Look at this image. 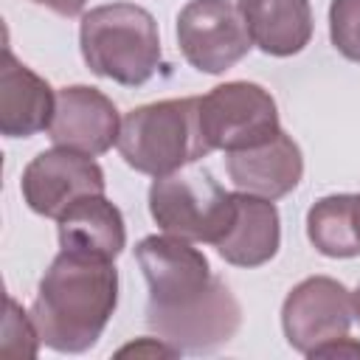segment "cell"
<instances>
[{"label":"cell","instance_id":"obj_9","mask_svg":"<svg viewBox=\"0 0 360 360\" xmlns=\"http://www.w3.org/2000/svg\"><path fill=\"white\" fill-rule=\"evenodd\" d=\"M104 172L101 166L82 152L73 149H45L39 152L22 172L20 191L25 205L48 219H59L79 197L104 194Z\"/></svg>","mask_w":360,"mask_h":360},{"label":"cell","instance_id":"obj_11","mask_svg":"<svg viewBox=\"0 0 360 360\" xmlns=\"http://www.w3.org/2000/svg\"><path fill=\"white\" fill-rule=\"evenodd\" d=\"M225 169L236 191H248L264 200H278L301 183L304 158L298 143L284 129H278L270 141L259 146L228 152Z\"/></svg>","mask_w":360,"mask_h":360},{"label":"cell","instance_id":"obj_23","mask_svg":"<svg viewBox=\"0 0 360 360\" xmlns=\"http://www.w3.org/2000/svg\"><path fill=\"white\" fill-rule=\"evenodd\" d=\"M357 208H360V194H357Z\"/></svg>","mask_w":360,"mask_h":360},{"label":"cell","instance_id":"obj_10","mask_svg":"<svg viewBox=\"0 0 360 360\" xmlns=\"http://www.w3.org/2000/svg\"><path fill=\"white\" fill-rule=\"evenodd\" d=\"M118 110L101 90L70 84L56 93V112L48 127L53 146L96 158L118 143Z\"/></svg>","mask_w":360,"mask_h":360},{"label":"cell","instance_id":"obj_16","mask_svg":"<svg viewBox=\"0 0 360 360\" xmlns=\"http://www.w3.org/2000/svg\"><path fill=\"white\" fill-rule=\"evenodd\" d=\"M307 236L329 259L360 256V208L357 194L321 197L307 211Z\"/></svg>","mask_w":360,"mask_h":360},{"label":"cell","instance_id":"obj_2","mask_svg":"<svg viewBox=\"0 0 360 360\" xmlns=\"http://www.w3.org/2000/svg\"><path fill=\"white\" fill-rule=\"evenodd\" d=\"M115 307V264L110 259L59 250L39 278L31 318L48 349L79 354L98 343Z\"/></svg>","mask_w":360,"mask_h":360},{"label":"cell","instance_id":"obj_12","mask_svg":"<svg viewBox=\"0 0 360 360\" xmlns=\"http://www.w3.org/2000/svg\"><path fill=\"white\" fill-rule=\"evenodd\" d=\"M56 112L53 87L25 68L11 48H3L0 65V132L6 138H31L51 127Z\"/></svg>","mask_w":360,"mask_h":360},{"label":"cell","instance_id":"obj_7","mask_svg":"<svg viewBox=\"0 0 360 360\" xmlns=\"http://www.w3.org/2000/svg\"><path fill=\"white\" fill-rule=\"evenodd\" d=\"M177 45L194 70L219 76L248 56L253 39L233 0H188L177 14Z\"/></svg>","mask_w":360,"mask_h":360},{"label":"cell","instance_id":"obj_5","mask_svg":"<svg viewBox=\"0 0 360 360\" xmlns=\"http://www.w3.org/2000/svg\"><path fill=\"white\" fill-rule=\"evenodd\" d=\"M149 214L163 233L217 245L233 219V194L208 169H180L155 177L149 186Z\"/></svg>","mask_w":360,"mask_h":360},{"label":"cell","instance_id":"obj_20","mask_svg":"<svg viewBox=\"0 0 360 360\" xmlns=\"http://www.w3.org/2000/svg\"><path fill=\"white\" fill-rule=\"evenodd\" d=\"M309 357H360V343L354 338L343 335V338H335V340L318 346Z\"/></svg>","mask_w":360,"mask_h":360},{"label":"cell","instance_id":"obj_21","mask_svg":"<svg viewBox=\"0 0 360 360\" xmlns=\"http://www.w3.org/2000/svg\"><path fill=\"white\" fill-rule=\"evenodd\" d=\"M31 3L51 8V11L59 14V17H76V14L84 11V3H87V0H31Z\"/></svg>","mask_w":360,"mask_h":360},{"label":"cell","instance_id":"obj_14","mask_svg":"<svg viewBox=\"0 0 360 360\" xmlns=\"http://www.w3.org/2000/svg\"><path fill=\"white\" fill-rule=\"evenodd\" d=\"M59 248L115 262L127 245V228L121 211L104 194L79 197L56 219Z\"/></svg>","mask_w":360,"mask_h":360},{"label":"cell","instance_id":"obj_22","mask_svg":"<svg viewBox=\"0 0 360 360\" xmlns=\"http://www.w3.org/2000/svg\"><path fill=\"white\" fill-rule=\"evenodd\" d=\"M352 309H354V321L360 323V284H357V290L352 292Z\"/></svg>","mask_w":360,"mask_h":360},{"label":"cell","instance_id":"obj_15","mask_svg":"<svg viewBox=\"0 0 360 360\" xmlns=\"http://www.w3.org/2000/svg\"><path fill=\"white\" fill-rule=\"evenodd\" d=\"M248 34L267 56H295L312 39L309 0H236Z\"/></svg>","mask_w":360,"mask_h":360},{"label":"cell","instance_id":"obj_6","mask_svg":"<svg viewBox=\"0 0 360 360\" xmlns=\"http://www.w3.org/2000/svg\"><path fill=\"white\" fill-rule=\"evenodd\" d=\"M200 127L211 152L250 149L281 129L276 98L256 82H225L200 96Z\"/></svg>","mask_w":360,"mask_h":360},{"label":"cell","instance_id":"obj_19","mask_svg":"<svg viewBox=\"0 0 360 360\" xmlns=\"http://www.w3.org/2000/svg\"><path fill=\"white\" fill-rule=\"evenodd\" d=\"M115 354H118V357L135 354V357H149V360H152V357H177L180 352H177L172 343H166L163 338H138V340L121 346Z\"/></svg>","mask_w":360,"mask_h":360},{"label":"cell","instance_id":"obj_17","mask_svg":"<svg viewBox=\"0 0 360 360\" xmlns=\"http://www.w3.org/2000/svg\"><path fill=\"white\" fill-rule=\"evenodd\" d=\"M39 332L37 323L31 318V312H25L14 298H6V321H3V340H0V352L8 357H37L39 352Z\"/></svg>","mask_w":360,"mask_h":360},{"label":"cell","instance_id":"obj_13","mask_svg":"<svg viewBox=\"0 0 360 360\" xmlns=\"http://www.w3.org/2000/svg\"><path fill=\"white\" fill-rule=\"evenodd\" d=\"M281 245V219L273 200L236 191L233 194V219L222 239L214 245L217 253L233 267H259L267 264Z\"/></svg>","mask_w":360,"mask_h":360},{"label":"cell","instance_id":"obj_1","mask_svg":"<svg viewBox=\"0 0 360 360\" xmlns=\"http://www.w3.org/2000/svg\"><path fill=\"white\" fill-rule=\"evenodd\" d=\"M135 262L149 287L146 326L180 354L214 352L239 332L236 295L188 239L146 236L135 245Z\"/></svg>","mask_w":360,"mask_h":360},{"label":"cell","instance_id":"obj_8","mask_svg":"<svg viewBox=\"0 0 360 360\" xmlns=\"http://www.w3.org/2000/svg\"><path fill=\"white\" fill-rule=\"evenodd\" d=\"M352 321H354L352 292L329 276L304 278L290 290L281 307L284 338L295 352L307 357L318 346L349 335Z\"/></svg>","mask_w":360,"mask_h":360},{"label":"cell","instance_id":"obj_4","mask_svg":"<svg viewBox=\"0 0 360 360\" xmlns=\"http://www.w3.org/2000/svg\"><path fill=\"white\" fill-rule=\"evenodd\" d=\"M115 146L141 174L163 177L194 166L211 152L200 127V98H166L129 110Z\"/></svg>","mask_w":360,"mask_h":360},{"label":"cell","instance_id":"obj_3","mask_svg":"<svg viewBox=\"0 0 360 360\" xmlns=\"http://www.w3.org/2000/svg\"><path fill=\"white\" fill-rule=\"evenodd\" d=\"M79 48L96 76L124 87L146 84L160 68L158 22L135 3H107L82 14Z\"/></svg>","mask_w":360,"mask_h":360},{"label":"cell","instance_id":"obj_18","mask_svg":"<svg viewBox=\"0 0 360 360\" xmlns=\"http://www.w3.org/2000/svg\"><path fill=\"white\" fill-rule=\"evenodd\" d=\"M329 37L338 53L360 62V0H332Z\"/></svg>","mask_w":360,"mask_h":360}]
</instances>
